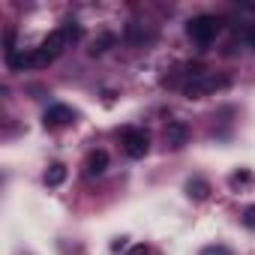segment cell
Segmentation results:
<instances>
[{
	"instance_id": "6da1fadb",
	"label": "cell",
	"mask_w": 255,
	"mask_h": 255,
	"mask_svg": "<svg viewBox=\"0 0 255 255\" xmlns=\"http://www.w3.org/2000/svg\"><path fill=\"white\" fill-rule=\"evenodd\" d=\"M222 87H228V78L210 75V72H195V75L183 84V93H186V99H204V96H210V93H216V90H222Z\"/></svg>"
},
{
	"instance_id": "7a4b0ae2",
	"label": "cell",
	"mask_w": 255,
	"mask_h": 255,
	"mask_svg": "<svg viewBox=\"0 0 255 255\" xmlns=\"http://www.w3.org/2000/svg\"><path fill=\"white\" fill-rule=\"evenodd\" d=\"M186 33H189L192 42L210 45V42L216 39V33H219V18H216V15H195V18H189Z\"/></svg>"
},
{
	"instance_id": "3957f363",
	"label": "cell",
	"mask_w": 255,
	"mask_h": 255,
	"mask_svg": "<svg viewBox=\"0 0 255 255\" xmlns=\"http://www.w3.org/2000/svg\"><path fill=\"white\" fill-rule=\"evenodd\" d=\"M123 150L126 156H132V159H144L147 150H150V138L144 129H126L123 132Z\"/></svg>"
},
{
	"instance_id": "277c9868",
	"label": "cell",
	"mask_w": 255,
	"mask_h": 255,
	"mask_svg": "<svg viewBox=\"0 0 255 255\" xmlns=\"http://www.w3.org/2000/svg\"><path fill=\"white\" fill-rule=\"evenodd\" d=\"M186 141H189V126H186L183 120H171V123L165 126V144H168L171 150H183Z\"/></svg>"
},
{
	"instance_id": "5b68a950",
	"label": "cell",
	"mask_w": 255,
	"mask_h": 255,
	"mask_svg": "<svg viewBox=\"0 0 255 255\" xmlns=\"http://www.w3.org/2000/svg\"><path fill=\"white\" fill-rule=\"evenodd\" d=\"M72 120H75V114H72V108H66V105H51V108L45 111V126H48V129L69 126Z\"/></svg>"
},
{
	"instance_id": "8992f818",
	"label": "cell",
	"mask_w": 255,
	"mask_h": 255,
	"mask_svg": "<svg viewBox=\"0 0 255 255\" xmlns=\"http://www.w3.org/2000/svg\"><path fill=\"white\" fill-rule=\"evenodd\" d=\"M105 168H108V153H105V150H93V153L87 156V174L96 177V174H102Z\"/></svg>"
},
{
	"instance_id": "52a82bcc",
	"label": "cell",
	"mask_w": 255,
	"mask_h": 255,
	"mask_svg": "<svg viewBox=\"0 0 255 255\" xmlns=\"http://www.w3.org/2000/svg\"><path fill=\"white\" fill-rule=\"evenodd\" d=\"M186 192H189V198L204 201V198L210 195V183H207V180H201V177H192V180L186 183Z\"/></svg>"
},
{
	"instance_id": "ba28073f",
	"label": "cell",
	"mask_w": 255,
	"mask_h": 255,
	"mask_svg": "<svg viewBox=\"0 0 255 255\" xmlns=\"http://www.w3.org/2000/svg\"><path fill=\"white\" fill-rule=\"evenodd\" d=\"M6 60H9V69H15V72H21V69H33V60H30V51H21V54H6Z\"/></svg>"
},
{
	"instance_id": "9c48e42d",
	"label": "cell",
	"mask_w": 255,
	"mask_h": 255,
	"mask_svg": "<svg viewBox=\"0 0 255 255\" xmlns=\"http://www.w3.org/2000/svg\"><path fill=\"white\" fill-rule=\"evenodd\" d=\"M66 180V165H60V162H54L48 171H45V183L48 186H60Z\"/></svg>"
},
{
	"instance_id": "30bf717a",
	"label": "cell",
	"mask_w": 255,
	"mask_h": 255,
	"mask_svg": "<svg viewBox=\"0 0 255 255\" xmlns=\"http://www.w3.org/2000/svg\"><path fill=\"white\" fill-rule=\"evenodd\" d=\"M111 45H114V33H102V36L90 45V54H93V57H99V54H105Z\"/></svg>"
},
{
	"instance_id": "8fae6325",
	"label": "cell",
	"mask_w": 255,
	"mask_h": 255,
	"mask_svg": "<svg viewBox=\"0 0 255 255\" xmlns=\"http://www.w3.org/2000/svg\"><path fill=\"white\" fill-rule=\"evenodd\" d=\"M126 39H129L132 45L144 42V27H141L138 21H129V24H126Z\"/></svg>"
},
{
	"instance_id": "7c38bea8",
	"label": "cell",
	"mask_w": 255,
	"mask_h": 255,
	"mask_svg": "<svg viewBox=\"0 0 255 255\" xmlns=\"http://www.w3.org/2000/svg\"><path fill=\"white\" fill-rule=\"evenodd\" d=\"M228 183H231V186H246V183H252V174H249V171H234V174L228 177Z\"/></svg>"
},
{
	"instance_id": "4fadbf2b",
	"label": "cell",
	"mask_w": 255,
	"mask_h": 255,
	"mask_svg": "<svg viewBox=\"0 0 255 255\" xmlns=\"http://www.w3.org/2000/svg\"><path fill=\"white\" fill-rule=\"evenodd\" d=\"M201 255H234L228 246H222V243H216V246H204L201 249Z\"/></svg>"
},
{
	"instance_id": "5bb4252c",
	"label": "cell",
	"mask_w": 255,
	"mask_h": 255,
	"mask_svg": "<svg viewBox=\"0 0 255 255\" xmlns=\"http://www.w3.org/2000/svg\"><path fill=\"white\" fill-rule=\"evenodd\" d=\"M243 222H246L249 228H255V204H252V207H246V213H243Z\"/></svg>"
},
{
	"instance_id": "9a60e30c",
	"label": "cell",
	"mask_w": 255,
	"mask_h": 255,
	"mask_svg": "<svg viewBox=\"0 0 255 255\" xmlns=\"http://www.w3.org/2000/svg\"><path fill=\"white\" fill-rule=\"evenodd\" d=\"M246 39L252 42V48H255V27H249V33H246Z\"/></svg>"
},
{
	"instance_id": "2e32d148",
	"label": "cell",
	"mask_w": 255,
	"mask_h": 255,
	"mask_svg": "<svg viewBox=\"0 0 255 255\" xmlns=\"http://www.w3.org/2000/svg\"><path fill=\"white\" fill-rule=\"evenodd\" d=\"M129 255H147V249H144V246H135V249H132Z\"/></svg>"
}]
</instances>
